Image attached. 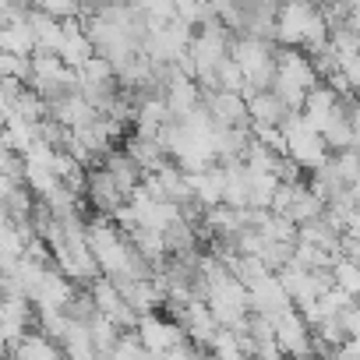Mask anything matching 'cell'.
Masks as SVG:
<instances>
[{
    "mask_svg": "<svg viewBox=\"0 0 360 360\" xmlns=\"http://www.w3.org/2000/svg\"><path fill=\"white\" fill-rule=\"evenodd\" d=\"M57 356H64V346L46 332H25L11 353V360H57Z\"/></svg>",
    "mask_w": 360,
    "mask_h": 360,
    "instance_id": "obj_15",
    "label": "cell"
},
{
    "mask_svg": "<svg viewBox=\"0 0 360 360\" xmlns=\"http://www.w3.org/2000/svg\"><path fill=\"white\" fill-rule=\"evenodd\" d=\"M342 99H346V96H339L328 82H325V85L318 82V85L307 92V99H304L300 113L307 117V124H311V127H318V131H321V127H325V124H328V120H332V117L342 110Z\"/></svg>",
    "mask_w": 360,
    "mask_h": 360,
    "instance_id": "obj_8",
    "label": "cell"
},
{
    "mask_svg": "<svg viewBox=\"0 0 360 360\" xmlns=\"http://www.w3.org/2000/svg\"><path fill=\"white\" fill-rule=\"evenodd\" d=\"M0 50L22 53V57H32V53L39 50V43H36V29H32L29 15L4 18V29H0Z\"/></svg>",
    "mask_w": 360,
    "mask_h": 360,
    "instance_id": "obj_11",
    "label": "cell"
},
{
    "mask_svg": "<svg viewBox=\"0 0 360 360\" xmlns=\"http://www.w3.org/2000/svg\"><path fill=\"white\" fill-rule=\"evenodd\" d=\"M0 71L11 75V78H22V82H32V57H22V53H0Z\"/></svg>",
    "mask_w": 360,
    "mask_h": 360,
    "instance_id": "obj_23",
    "label": "cell"
},
{
    "mask_svg": "<svg viewBox=\"0 0 360 360\" xmlns=\"http://www.w3.org/2000/svg\"><path fill=\"white\" fill-rule=\"evenodd\" d=\"M272 321H276V339H279L283 353H311V346H314V328H311V321L300 314L297 304H293L290 311H283L279 318H272Z\"/></svg>",
    "mask_w": 360,
    "mask_h": 360,
    "instance_id": "obj_6",
    "label": "cell"
},
{
    "mask_svg": "<svg viewBox=\"0 0 360 360\" xmlns=\"http://www.w3.org/2000/svg\"><path fill=\"white\" fill-rule=\"evenodd\" d=\"M124 148L145 166V173H159V169L169 166V159H173V155L159 145V138H148V134H138V131L124 141Z\"/></svg>",
    "mask_w": 360,
    "mask_h": 360,
    "instance_id": "obj_14",
    "label": "cell"
},
{
    "mask_svg": "<svg viewBox=\"0 0 360 360\" xmlns=\"http://www.w3.org/2000/svg\"><path fill=\"white\" fill-rule=\"evenodd\" d=\"M205 106L216 120L223 124H251V106L244 92H230V89H205Z\"/></svg>",
    "mask_w": 360,
    "mask_h": 360,
    "instance_id": "obj_7",
    "label": "cell"
},
{
    "mask_svg": "<svg viewBox=\"0 0 360 360\" xmlns=\"http://www.w3.org/2000/svg\"><path fill=\"white\" fill-rule=\"evenodd\" d=\"M36 8L46 11V15H53V18H60V22H68V18H82V15H85L82 0H36Z\"/></svg>",
    "mask_w": 360,
    "mask_h": 360,
    "instance_id": "obj_22",
    "label": "cell"
},
{
    "mask_svg": "<svg viewBox=\"0 0 360 360\" xmlns=\"http://www.w3.org/2000/svg\"><path fill=\"white\" fill-rule=\"evenodd\" d=\"M99 162H103V166H106V169L117 176V184H120L127 195H131V191L141 184V180H145V166H141V162H138V159H134L127 148H110V152H106Z\"/></svg>",
    "mask_w": 360,
    "mask_h": 360,
    "instance_id": "obj_13",
    "label": "cell"
},
{
    "mask_svg": "<svg viewBox=\"0 0 360 360\" xmlns=\"http://www.w3.org/2000/svg\"><path fill=\"white\" fill-rule=\"evenodd\" d=\"M283 131H286V155H293L304 169H318V166L328 159L332 148H328L325 134H321L318 127H311L300 110L283 124Z\"/></svg>",
    "mask_w": 360,
    "mask_h": 360,
    "instance_id": "obj_2",
    "label": "cell"
},
{
    "mask_svg": "<svg viewBox=\"0 0 360 360\" xmlns=\"http://www.w3.org/2000/svg\"><path fill=\"white\" fill-rule=\"evenodd\" d=\"M248 106H251V124H276V127H283L297 110L276 92V89H262V92H255L251 99H248Z\"/></svg>",
    "mask_w": 360,
    "mask_h": 360,
    "instance_id": "obj_10",
    "label": "cell"
},
{
    "mask_svg": "<svg viewBox=\"0 0 360 360\" xmlns=\"http://www.w3.org/2000/svg\"><path fill=\"white\" fill-rule=\"evenodd\" d=\"M209 353H212V356H244V342H240L237 328L219 325L216 335L209 339Z\"/></svg>",
    "mask_w": 360,
    "mask_h": 360,
    "instance_id": "obj_21",
    "label": "cell"
},
{
    "mask_svg": "<svg viewBox=\"0 0 360 360\" xmlns=\"http://www.w3.org/2000/svg\"><path fill=\"white\" fill-rule=\"evenodd\" d=\"M244 85H248V75H244V68L233 60V57H226L216 71H212V89H230V92H244Z\"/></svg>",
    "mask_w": 360,
    "mask_h": 360,
    "instance_id": "obj_20",
    "label": "cell"
},
{
    "mask_svg": "<svg viewBox=\"0 0 360 360\" xmlns=\"http://www.w3.org/2000/svg\"><path fill=\"white\" fill-rule=\"evenodd\" d=\"M230 272L244 283V286H255L262 276H269L272 269L262 262V255H233L230 258Z\"/></svg>",
    "mask_w": 360,
    "mask_h": 360,
    "instance_id": "obj_19",
    "label": "cell"
},
{
    "mask_svg": "<svg viewBox=\"0 0 360 360\" xmlns=\"http://www.w3.org/2000/svg\"><path fill=\"white\" fill-rule=\"evenodd\" d=\"M328 39V18L314 0H283L279 8V43L283 46H300L311 53Z\"/></svg>",
    "mask_w": 360,
    "mask_h": 360,
    "instance_id": "obj_1",
    "label": "cell"
},
{
    "mask_svg": "<svg viewBox=\"0 0 360 360\" xmlns=\"http://www.w3.org/2000/svg\"><path fill=\"white\" fill-rule=\"evenodd\" d=\"M138 335L145 339V346H148V353L152 356H169V349L176 346V342H184L188 339V328L180 325L173 314L169 318H159V314H141V321H138Z\"/></svg>",
    "mask_w": 360,
    "mask_h": 360,
    "instance_id": "obj_3",
    "label": "cell"
},
{
    "mask_svg": "<svg viewBox=\"0 0 360 360\" xmlns=\"http://www.w3.org/2000/svg\"><path fill=\"white\" fill-rule=\"evenodd\" d=\"M335 162H339V173L346 176V184H349V188L360 184V155H356L353 148H342V152L335 155Z\"/></svg>",
    "mask_w": 360,
    "mask_h": 360,
    "instance_id": "obj_24",
    "label": "cell"
},
{
    "mask_svg": "<svg viewBox=\"0 0 360 360\" xmlns=\"http://www.w3.org/2000/svg\"><path fill=\"white\" fill-rule=\"evenodd\" d=\"M248 297H251V311L265 314V318H279L283 311H290L297 300L290 297V290L283 286L279 272H269L262 276L255 286H248Z\"/></svg>",
    "mask_w": 360,
    "mask_h": 360,
    "instance_id": "obj_4",
    "label": "cell"
},
{
    "mask_svg": "<svg viewBox=\"0 0 360 360\" xmlns=\"http://www.w3.org/2000/svg\"><path fill=\"white\" fill-rule=\"evenodd\" d=\"M60 346H64V356H75V360H92V356H99V346H96V335H92V325H89V321H75V318H71V325H68Z\"/></svg>",
    "mask_w": 360,
    "mask_h": 360,
    "instance_id": "obj_16",
    "label": "cell"
},
{
    "mask_svg": "<svg viewBox=\"0 0 360 360\" xmlns=\"http://www.w3.org/2000/svg\"><path fill=\"white\" fill-rule=\"evenodd\" d=\"M75 71L85 64V60H92L96 57V43L89 39V32H85V22H78V18H68L64 22V43H60V50H57Z\"/></svg>",
    "mask_w": 360,
    "mask_h": 360,
    "instance_id": "obj_12",
    "label": "cell"
},
{
    "mask_svg": "<svg viewBox=\"0 0 360 360\" xmlns=\"http://www.w3.org/2000/svg\"><path fill=\"white\" fill-rule=\"evenodd\" d=\"M85 198H89V205H92L96 212L113 216V212L127 202V191L117 184V176H113L106 166H96V169H89V180H85Z\"/></svg>",
    "mask_w": 360,
    "mask_h": 360,
    "instance_id": "obj_5",
    "label": "cell"
},
{
    "mask_svg": "<svg viewBox=\"0 0 360 360\" xmlns=\"http://www.w3.org/2000/svg\"><path fill=\"white\" fill-rule=\"evenodd\" d=\"M191 188H195V198L205 209L226 202V162H209L205 169H195L191 173Z\"/></svg>",
    "mask_w": 360,
    "mask_h": 360,
    "instance_id": "obj_9",
    "label": "cell"
},
{
    "mask_svg": "<svg viewBox=\"0 0 360 360\" xmlns=\"http://www.w3.org/2000/svg\"><path fill=\"white\" fill-rule=\"evenodd\" d=\"M113 4H120V0H82L85 15H99V11H106V8H113ZM85 15H82V18H85Z\"/></svg>",
    "mask_w": 360,
    "mask_h": 360,
    "instance_id": "obj_25",
    "label": "cell"
},
{
    "mask_svg": "<svg viewBox=\"0 0 360 360\" xmlns=\"http://www.w3.org/2000/svg\"><path fill=\"white\" fill-rule=\"evenodd\" d=\"M321 134H325L332 152H342V148L353 145V103H349V96L342 99V110L321 127Z\"/></svg>",
    "mask_w": 360,
    "mask_h": 360,
    "instance_id": "obj_17",
    "label": "cell"
},
{
    "mask_svg": "<svg viewBox=\"0 0 360 360\" xmlns=\"http://www.w3.org/2000/svg\"><path fill=\"white\" fill-rule=\"evenodd\" d=\"M29 22H32V29H36L39 50H60V43H64V22H60V18H53V15H46V11H39V8H32V11H29Z\"/></svg>",
    "mask_w": 360,
    "mask_h": 360,
    "instance_id": "obj_18",
    "label": "cell"
}]
</instances>
